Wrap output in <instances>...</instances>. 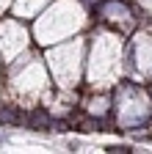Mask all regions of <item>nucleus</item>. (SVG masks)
I'll return each mask as SVG.
<instances>
[{
    "mask_svg": "<svg viewBox=\"0 0 152 154\" xmlns=\"http://www.w3.org/2000/svg\"><path fill=\"white\" fill-rule=\"evenodd\" d=\"M28 127L31 129H50L53 127V119H50V113L44 110V107H33L31 113H28Z\"/></svg>",
    "mask_w": 152,
    "mask_h": 154,
    "instance_id": "nucleus-1",
    "label": "nucleus"
},
{
    "mask_svg": "<svg viewBox=\"0 0 152 154\" xmlns=\"http://www.w3.org/2000/svg\"><path fill=\"white\" fill-rule=\"evenodd\" d=\"M0 121H6V124H28V116H22L14 105H0Z\"/></svg>",
    "mask_w": 152,
    "mask_h": 154,
    "instance_id": "nucleus-2",
    "label": "nucleus"
}]
</instances>
